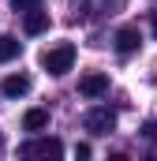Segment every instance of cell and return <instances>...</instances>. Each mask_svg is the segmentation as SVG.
<instances>
[{
    "mask_svg": "<svg viewBox=\"0 0 157 161\" xmlns=\"http://www.w3.org/2000/svg\"><path fill=\"white\" fill-rule=\"evenodd\" d=\"M41 68H45L49 75H68V71L75 68V45H71V41H60L56 49H45V53H41Z\"/></svg>",
    "mask_w": 157,
    "mask_h": 161,
    "instance_id": "cell-1",
    "label": "cell"
},
{
    "mask_svg": "<svg viewBox=\"0 0 157 161\" xmlns=\"http://www.w3.org/2000/svg\"><path fill=\"white\" fill-rule=\"evenodd\" d=\"M78 94L90 97V101H94V97H105V94H109V75H101V71L82 75V79H78Z\"/></svg>",
    "mask_w": 157,
    "mask_h": 161,
    "instance_id": "cell-4",
    "label": "cell"
},
{
    "mask_svg": "<svg viewBox=\"0 0 157 161\" xmlns=\"http://www.w3.org/2000/svg\"><path fill=\"white\" fill-rule=\"evenodd\" d=\"M49 26H52V19H49V11H41V4H38V8H30V11H23V30H26L30 38L45 34Z\"/></svg>",
    "mask_w": 157,
    "mask_h": 161,
    "instance_id": "cell-5",
    "label": "cell"
},
{
    "mask_svg": "<svg viewBox=\"0 0 157 161\" xmlns=\"http://www.w3.org/2000/svg\"><path fill=\"white\" fill-rule=\"evenodd\" d=\"M150 26H154V38H157V11L150 15Z\"/></svg>",
    "mask_w": 157,
    "mask_h": 161,
    "instance_id": "cell-13",
    "label": "cell"
},
{
    "mask_svg": "<svg viewBox=\"0 0 157 161\" xmlns=\"http://www.w3.org/2000/svg\"><path fill=\"white\" fill-rule=\"evenodd\" d=\"M45 127H49V109H26L23 131H45Z\"/></svg>",
    "mask_w": 157,
    "mask_h": 161,
    "instance_id": "cell-8",
    "label": "cell"
},
{
    "mask_svg": "<svg viewBox=\"0 0 157 161\" xmlns=\"http://www.w3.org/2000/svg\"><path fill=\"white\" fill-rule=\"evenodd\" d=\"M82 127H86L90 135H109V131H116V113L105 109V105H94V109L82 116Z\"/></svg>",
    "mask_w": 157,
    "mask_h": 161,
    "instance_id": "cell-2",
    "label": "cell"
},
{
    "mask_svg": "<svg viewBox=\"0 0 157 161\" xmlns=\"http://www.w3.org/2000/svg\"><path fill=\"white\" fill-rule=\"evenodd\" d=\"M90 154H94L90 142H78V146H75V158H90Z\"/></svg>",
    "mask_w": 157,
    "mask_h": 161,
    "instance_id": "cell-12",
    "label": "cell"
},
{
    "mask_svg": "<svg viewBox=\"0 0 157 161\" xmlns=\"http://www.w3.org/2000/svg\"><path fill=\"white\" fill-rule=\"evenodd\" d=\"M138 45H142V30H138V26H120L116 30V53L120 56L138 53Z\"/></svg>",
    "mask_w": 157,
    "mask_h": 161,
    "instance_id": "cell-6",
    "label": "cell"
},
{
    "mask_svg": "<svg viewBox=\"0 0 157 161\" xmlns=\"http://www.w3.org/2000/svg\"><path fill=\"white\" fill-rule=\"evenodd\" d=\"M19 53H23V41L11 38V34H0V64H11Z\"/></svg>",
    "mask_w": 157,
    "mask_h": 161,
    "instance_id": "cell-9",
    "label": "cell"
},
{
    "mask_svg": "<svg viewBox=\"0 0 157 161\" xmlns=\"http://www.w3.org/2000/svg\"><path fill=\"white\" fill-rule=\"evenodd\" d=\"M41 0H11V8H15V11H30V8H38Z\"/></svg>",
    "mask_w": 157,
    "mask_h": 161,
    "instance_id": "cell-11",
    "label": "cell"
},
{
    "mask_svg": "<svg viewBox=\"0 0 157 161\" xmlns=\"http://www.w3.org/2000/svg\"><path fill=\"white\" fill-rule=\"evenodd\" d=\"M142 139L157 142V120H146V124H142Z\"/></svg>",
    "mask_w": 157,
    "mask_h": 161,
    "instance_id": "cell-10",
    "label": "cell"
},
{
    "mask_svg": "<svg viewBox=\"0 0 157 161\" xmlns=\"http://www.w3.org/2000/svg\"><path fill=\"white\" fill-rule=\"evenodd\" d=\"M19 154L23 158H60L64 154V142L60 139H26L19 146Z\"/></svg>",
    "mask_w": 157,
    "mask_h": 161,
    "instance_id": "cell-3",
    "label": "cell"
},
{
    "mask_svg": "<svg viewBox=\"0 0 157 161\" xmlns=\"http://www.w3.org/2000/svg\"><path fill=\"white\" fill-rule=\"evenodd\" d=\"M30 75L26 71H19V75H4V82H0V94L4 97H23V94H30Z\"/></svg>",
    "mask_w": 157,
    "mask_h": 161,
    "instance_id": "cell-7",
    "label": "cell"
}]
</instances>
